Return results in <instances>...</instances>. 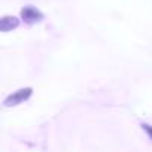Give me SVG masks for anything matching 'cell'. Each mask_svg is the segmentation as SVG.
Segmentation results:
<instances>
[{
	"instance_id": "6da1fadb",
	"label": "cell",
	"mask_w": 152,
	"mask_h": 152,
	"mask_svg": "<svg viewBox=\"0 0 152 152\" xmlns=\"http://www.w3.org/2000/svg\"><path fill=\"white\" fill-rule=\"evenodd\" d=\"M31 93H33L31 88H23V90H18V91L12 93L9 97H6L3 104L8 106V107H11V106H17V104L26 102V100L31 96Z\"/></svg>"
},
{
	"instance_id": "7a4b0ae2",
	"label": "cell",
	"mask_w": 152,
	"mask_h": 152,
	"mask_svg": "<svg viewBox=\"0 0 152 152\" xmlns=\"http://www.w3.org/2000/svg\"><path fill=\"white\" fill-rule=\"evenodd\" d=\"M21 17H23V20H24L27 24L39 23V21L43 18V15H42V14L39 12V9L34 8V6H26V8H23Z\"/></svg>"
},
{
	"instance_id": "277c9868",
	"label": "cell",
	"mask_w": 152,
	"mask_h": 152,
	"mask_svg": "<svg viewBox=\"0 0 152 152\" xmlns=\"http://www.w3.org/2000/svg\"><path fill=\"white\" fill-rule=\"evenodd\" d=\"M142 128H143V130L148 133V136L152 139V127H151V125H148V124H142Z\"/></svg>"
},
{
	"instance_id": "3957f363",
	"label": "cell",
	"mask_w": 152,
	"mask_h": 152,
	"mask_svg": "<svg viewBox=\"0 0 152 152\" xmlns=\"http://www.w3.org/2000/svg\"><path fill=\"white\" fill-rule=\"evenodd\" d=\"M18 24H20L18 18H15V17H3L2 21H0V30L6 33V31H11V30L17 28Z\"/></svg>"
}]
</instances>
